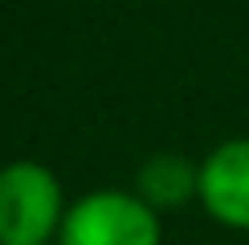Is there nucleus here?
Segmentation results:
<instances>
[{
  "instance_id": "7ed1b4c3",
  "label": "nucleus",
  "mask_w": 249,
  "mask_h": 245,
  "mask_svg": "<svg viewBox=\"0 0 249 245\" xmlns=\"http://www.w3.org/2000/svg\"><path fill=\"white\" fill-rule=\"evenodd\" d=\"M196 196L213 221L249 233V139H229L204 156Z\"/></svg>"
},
{
  "instance_id": "20e7f679",
  "label": "nucleus",
  "mask_w": 249,
  "mask_h": 245,
  "mask_svg": "<svg viewBox=\"0 0 249 245\" xmlns=\"http://www.w3.org/2000/svg\"><path fill=\"white\" fill-rule=\"evenodd\" d=\"M200 192V168H192L184 156H151L139 168V196L160 209H180Z\"/></svg>"
},
{
  "instance_id": "f257e3e1",
  "label": "nucleus",
  "mask_w": 249,
  "mask_h": 245,
  "mask_svg": "<svg viewBox=\"0 0 249 245\" xmlns=\"http://www.w3.org/2000/svg\"><path fill=\"white\" fill-rule=\"evenodd\" d=\"M61 221V184L45 163L17 159L0 168V245H49Z\"/></svg>"
},
{
  "instance_id": "f03ea898",
  "label": "nucleus",
  "mask_w": 249,
  "mask_h": 245,
  "mask_svg": "<svg viewBox=\"0 0 249 245\" xmlns=\"http://www.w3.org/2000/svg\"><path fill=\"white\" fill-rule=\"evenodd\" d=\"M163 225L139 192L102 188L66 209L57 245H160Z\"/></svg>"
}]
</instances>
